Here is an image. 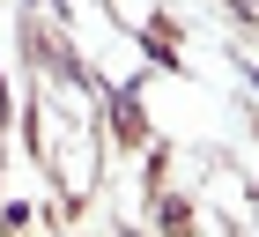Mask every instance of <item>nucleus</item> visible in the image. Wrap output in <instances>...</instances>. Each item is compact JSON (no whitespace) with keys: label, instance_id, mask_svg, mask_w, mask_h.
<instances>
[]
</instances>
